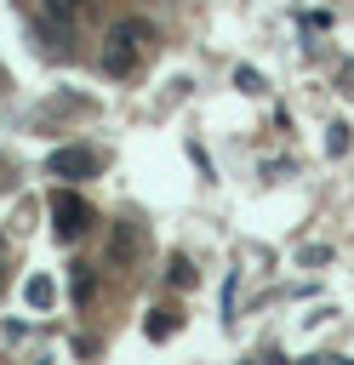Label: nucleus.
<instances>
[{
  "instance_id": "obj_1",
  "label": "nucleus",
  "mask_w": 354,
  "mask_h": 365,
  "mask_svg": "<svg viewBox=\"0 0 354 365\" xmlns=\"http://www.w3.org/2000/svg\"><path fill=\"white\" fill-rule=\"evenodd\" d=\"M148 46H154V29H148L143 17H120V23L108 29V40H103V68H108V74H131V68L148 57Z\"/></svg>"
},
{
  "instance_id": "obj_2",
  "label": "nucleus",
  "mask_w": 354,
  "mask_h": 365,
  "mask_svg": "<svg viewBox=\"0 0 354 365\" xmlns=\"http://www.w3.org/2000/svg\"><path fill=\"white\" fill-rule=\"evenodd\" d=\"M46 171H51V177H63V182H86V177H97V171H103V154H97V148H86V143H69V148H51Z\"/></svg>"
},
{
  "instance_id": "obj_3",
  "label": "nucleus",
  "mask_w": 354,
  "mask_h": 365,
  "mask_svg": "<svg viewBox=\"0 0 354 365\" xmlns=\"http://www.w3.org/2000/svg\"><path fill=\"white\" fill-rule=\"evenodd\" d=\"M91 205L80 200V194H51V228H57V240H80L86 228H91Z\"/></svg>"
},
{
  "instance_id": "obj_4",
  "label": "nucleus",
  "mask_w": 354,
  "mask_h": 365,
  "mask_svg": "<svg viewBox=\"0 0 354 365\" xmlns=\"http://www.w3.org/2000/svg\"><path fill=\"white\" fill-rule=\"evenodd\" d=\"M171 331H177L171 308H154V314H148V336H171Z\"/></svg>"
},
{
  "instance_id": "obj_5",
  "label": "nucleus",
  "mask_w": 354,
  "mask_h": 365,
  "mask_svg": "<svg viewBox=\"0 0 354 365\" xmlns=\"http://www.w3.org/2000/svg\"><path fill=\"white\" fill-rule=\"evenodd\" d=\"M171 285H177V291H188V285H194V268H188V257H171Z\"/></svg>"
},
{
  "instance_id": "obj_6",
  "label": "nucleus",
  "mask_w": 354,
  "mask_h": 365,
  "mask_svg": "<svg viewBox=\"0 0 354 365\" xmlns=\"http://www.w3.org/2000/svg\"><path fill=\"white\" fill-rule=\"evenodd\" d=\"M51 297H57L51 279H29V302H34V308H51Z\"/></svg>"
},
{
  "instance_id": "obj_7",
  "label": "nucleus",
  "mask_w": 354,
  "mask_h": 365,
  "mask_svg": "<svg viewBox=\"0 0 354 365\" xmlns=\"http://www.w3.org/2000/svg\"><path fill=\"white\" fill-rule=\"evenodd\" d=\"M91 291H97V279L80 268V274H74V302H91Z\"/></svg>"
},
{
  "instance_id": "obj_8",
  "label": "nucleus",
  "mask_w": 354,
  "mask_h": 365,
  "mask_svg": "<svg viewBox=\"0 0 354 365\" xmlns=\"http://www.w3.org/2000/svg\"><path fill=\"white\" fill-rule=\"evenodd\" d=\"M325 148H331V154H343V148H348V125H331V137H325Z\"/></svg>"
},
{
  "instance_id": "obj_9",
  "label": "nucleus",
  "mask_w": 354,
  "mask_h": 365,
  "mask_svg": "<svg viewBox=\"0 0 354 365\" xmlns=\"http://www.w3.org/2000/svg\"><path fill=\"white\" fill-rule=\"evenodd\" d=\"M234 80H240V91H263V74H251V68H240Z\"/></svg>"
},
{
  "instance_id": "obj_10",
  "label": "nucleus",
  "mask_w": 354,
  "mask_h": 365,
  "mask_svg": "<svg viewBox=\"0 0 354 365\" xmlns=\"http://www.w3.org/2000/svg\"><path fill=\"white\" fill-rule=\"evenodd\" d=\"M0 279H6V274H0Z\"/></svg>"
}]
</instances>
